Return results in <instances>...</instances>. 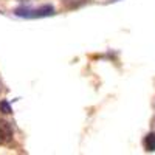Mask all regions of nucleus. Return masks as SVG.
<instances>
[{
  "label": "nucleus",
  "instance_id": "423d86ee",
  "mask_svg": "<svg viewBox=\"0 0 155 155\" xmlns=\"http://www.w3.org/2000/svg\"><path fill=\"white\" fill-rule=\"evenodd\" d=\"M0 90H2V82H0Z\"/></svg>",
  "mask_w": 155,
  "mask_h": 155
},
{
  "label": "nucleus",
  "instance_id": "f03ea898",
  "mask_svg": "<svg viewBox=\"0 0 155 155\" xmlns=\"http://www.w3.org/2000/svg\"><path fill=\"white\" fill-rule=\"evenodd\" d=\"M12 138V129L8 123H0V143H8Z\"/></svg>",
  "mask_w": 155,
  "mask_h": 155
},
{
  "label": "nucleus",
  "instance_id": "7ed1b4c3",
  "mask_svg": "<svg viewBox=\"0 0 155 155\" xmlns=\"http://www.w3.org/2000/svg\"><path fill=\"white\" fill-rule=\"evenodd\" d=\"M144 147L146 150H155V134H149L146 138H144Z\"/></svg>",
  "mask_w": 155,
  "mask_h": 155
},
{
  "label": "nucleus",
  "instance_id": "20e7f679",
  "mask_svg": "<svg viewBox=\"0 0 155 155\" xmlns=\"http://www.w3.org/2000/svg\"><path fill=\"white\" fill-rule=\"evenodd\" d=\"M85 0H64V3H65L68 8H73V6H78V5H81L84 3Z\"/></svg>",
  "mask_w": 155,
  "mask_h": 155
},
{
  "label": "nucleus",
  "instance_id": "39448f33",
  "mask_svg": "<svg viewBox=\"0 0 155 155\" xmlns=\"http://www.w3.org/2000/svg\"><path fill=\"white\" fill-rule=\"evenodd\" d=\"M0 110H2L3 113H11V107L8 104V101H2V102H0Z\"/></svg>",
  "mask_w": 155,
  "mask_h": 155
},
{
  "label": "nucleus",
  "instance_id": "f257e3e1",
  "mask_svg": "<svg viewBox=\"0 0 155 155\" xmlns=\"http://www.w3.org/2000/svg\"><path fill=\"white\" fill-rule=\"evenodd\" d=\"M54 9L53 6H50V5H44L42 8H39V9H30V8H19L16 11V14L17 16H22V17H44V16H50V14H53Z\"/></svg>",
  "mask_w": 155,
  "mask_h": 155
}]
</instances>
